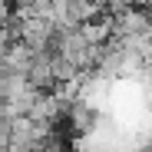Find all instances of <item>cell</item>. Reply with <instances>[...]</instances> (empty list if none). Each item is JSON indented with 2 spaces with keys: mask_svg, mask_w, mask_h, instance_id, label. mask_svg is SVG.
Listing matches in <instances>:
<instances>
[{
  "mask_svg": "<svg viewBox=\"0 0 152 152\" xmlns=\"http://www.w3.org/2000/svg\"><path fill=\"white\" fill-rule=\"evenodd\" d=\"M4 4H10V0H0V7H4Z\"/></svg>",
  "mask_w": 152,
  "mask_h": 152,
  "instance_id": "6da1fadb",
  "label": "cell"
}]
</instances>
